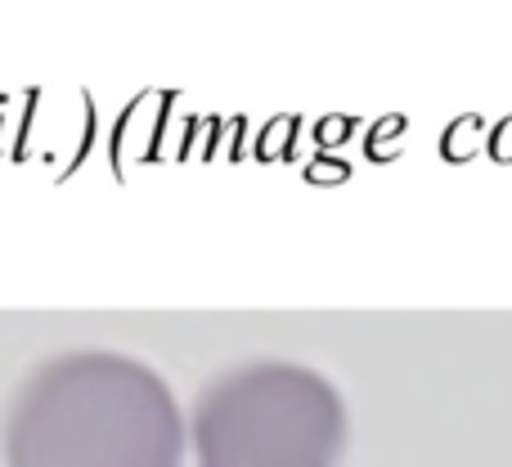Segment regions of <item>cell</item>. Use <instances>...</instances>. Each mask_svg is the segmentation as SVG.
<instances>
[{
	"label": "cell",
	"instance_id": "1",
	"mask_svg": "<svg viewBox=\"0 0 512 467\" xmlns=\"http://www.w3.org/2000/svg\"><path fill=\"white\" fill-rule=\"evenodd\" d=\"M5 467H185L171 382L126 351H59L23 378L0 427Z\"/></svg>",
	"mask_w": 512,
	"mask_h": 467
},
{
	"label": "cell",
	"instance_id": "2",
	"mask_svg": "<svg viewBox=\"0 0 512 467\" xmlns=\"http://www.w3.org/2000/svg\"><path fill=\"white\" fill-rule=\"evenodd\" d=\"M198 467H342L346 405L297 360H248L216 373L185 418Z\"/></svg>",
	"mask_w": 512,
	"mask_h": 467
}]
</instances>
